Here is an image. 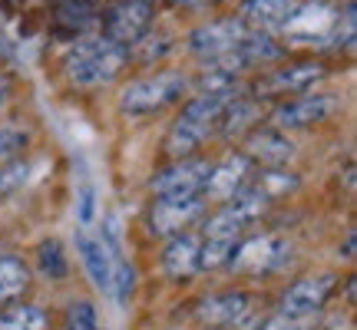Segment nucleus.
Instances as JSON below:
<instances>
[{
    "label": "nucleus",
    "mask_w": 357,
    "mask_h": 330,
    "mask_svg": "<svg viewBox=\"0 0 357 330\" xmlns=\"http://www.w3.org/2000/svg\"><path fill=\"white\" fill-rule=\"evenodd\" d=\"M294 3L298 0H245L242 3V24L248 26V30H265V33H271V30H281L284 26V20L291 17Z\"/></svg>",
    "instance_id": "18"
},
{
    "label": "nucleus",
    "mask_w": 357,
    "mask_h": 330,
    "mask_svg": "<svg viewBox=\"0 0 357 330\" xmlns=\"http://www.w3.org/2000/svg\"><path fill=\"white\" fill-rule=\"evenodd\" d=\"M109 291H113L116 304H126L132 291H136V267L123 261V258H113V281H109Z\"/></svg>",
    "instance_id": "27"
},
{
    "label": "nucleus",
    "mask_w": 357,
    "mask_h": 330,
    "mask_svg": "<svg viewBox=\"0 0 357 330\" xmlns=\"http://www.w3.org/2000/svg\"><path fill=\"white\" fill-rule=\"evenodd\" d=\"M328 66L318 63V60H305V63H288L278 66L265 77H258L255 83V96L258 100H278V96H301V93H311L321 79H328Z\"/></svg>",
    "instance_id": "8"
},
{
    "label": "nucleus",
    "mask_w": 357,
    "mask_h": 330,
    "mask_svg": "<svg viewBox=\"0 0 357 330\" xmlns=\"http://www.w3.org/2000/svg\"><path fill=\"white\" fill-rule=\"evenodd\" d=\"M205 198H182V202H166V198H155V205L149 208V225L155 235L172 238L189 231L199 218L205 215Z\"/></svg>",
    "instance_id": "14"
},
{
    "label": "nucleus",
    "mask_w": 357,
    "mask_h": 330,
    "mask_svg": "<svg viewBox=\"0 0 357 330\" xmlns=\"http://www.w3.org/2000/svg\"><path fill=\"white\" fill-rule=\"evenodd\" d=\"M79 221L83 225H89L93 221V191L83 189V202H79Z\"/></svg>",
    "instance_id": "30"
},
{
    "label": "nucleus",
    "mask_w": 357,
    "mask_h": 330,
    "mask_svg": "<svg viewBox=\"0 0 357 330\" xmlns=\"http://www.w3.org/2000/svg\"><path fill=\"white\" fill-rule=\"evenodd\" d=\"M199 248H202V238H195L189 231L182 235H172L169 244L162 248V267L172 281H189L199 274Z\"/></svg>",
    "instance_id": "16"
},
{
    "label": "nucleus",
    "mask_w": 357,
    "mask_h": 330,
    "mask_svg": "<svg viewBox=\"0 0 357 330\" xmlns=\"http://www.w3.org/2000/svg\"><path fill=\"white\" fill-rule=\"evenodd\" d=\"M77 251L83 258V267L89 271L93 284L100 291H109V281H113V258L119 254L109 251V244L100 238H89V235H77Z\"/></svg>",
    "instance_id": "19"
},
{
    "label": "nucleus",
    "mask_w": 357,
    "mask_h": 330,
    "mask_svg": "<svg viewBox=\"0 0 357 330\" xmlns=\"http://www.w3.org/2000/svg\"><path fill=\"white\" fill-rule=\"evenodd\" d=\"M7 102H10V77L0 70V113L7 109Z\"/></svg>",
    "instance_id": "31"
},
{
    "label": "nucleus",
    "mask_w": 357,
    "mask_h": 330,
    "mask_svg": "<svg viewBox=\"0 0 357 330\" xmlns=\"http://www.w3.org/2000/svg\"><path fill=\"white\" fill-rule=\"evenodd\" d=\"M242 152L261 168H288L294 159V142L281 129H252L245 136Z\"/></svg>",
    "instance_id": "15"
},
{
    "label": "nucleus",
    "mask_w": 357,
    "mask_h": 330,
    "mask_svg": "<svg viewBox=\"0 0 357 330\" xmlns=\"http://www.w3.org/2000/svg\"><path fill=\"white\" fill-rule=\"evenodd\" d=\"M155 20L153 0H119L102 17V37L132 50L136 43L149 37V26Z\"/></svg>",
    "instance_id": "6"
},
{
    "label": "nucleus",
    "mask_w": 357,
    "mask_h": 330,
    "mask_svg": "<svg viewBox=\"0 0 357 330\" xmlns=\"http://www.w3.org/2000/svg\"><path fill=\"white\" fill-rule=\"evenodd\" d=\"M337 109H341V100H337V96H328V93H301V96H291L288 102H281L271 119H275V126L284 132V129L318 126L324 119H331Z\"/></svg>",
    "instance_id": "10"
},
{
    "label": "nucleus",
    "mask_w": 357,
    "mask_h": 330,
    "mask_svg": "<svg viewBox=\"0 0 357 330\" xmlns=\"http://www.w3.org/2000/svg\"><path fill=\"white\" fill-rule=\"evenodd\" d=\"M261 113H265V109H261L258 96H235V100L225 106L222 119H218L222 136H225V139H242V136H248L252 129H258Z\"/></svg>",
    "instance_id": "17"
},
{
    "label": "nucleus",
    "mask_w": 357,
    "mask_h": 330,
    "mask_svg": "<svg viewBox=\"0 0 357 330\" xmlns=\"http://www.w3.org/2000/svg\"><path fill=\"white\" fill-rule=\"evenodd\" d=\"M238 238H205L199 248V271H218V267H229V258L235 251Z\"/></svg>",
    "instance_id": "24"
},
{
    "label": "nucleus",
    "mask_w": 357,
    "mask_h": 330,
    "mask_svg": "<svg viewBox=\"0 0 357 330\" xmlns=\"http://www.w3.org/2000/svg\"><path fill=\"white\" fill-rule=\"evenodd\" d=\"M298 185H301V178L288 172V168H261V175H258L252 189L261 191L265 198H281V195H291Z\"/></svg>",
    "instance_id": "23"
},
{
    "label": "nucleus",
    "mask_w": 357,
    "mask_h": 330,
    "mask_svg": "<svg viewBox=\"0 0 357 330\" xmlns=\"http://www.w3.org/2000/svg\"><path fill=\"white\" fill-rule=\"evenodd\" d=\"M238 93H229V96H215V93H195L182 113L176 116V123L166 136V152L172 159H189L202 149L208 136L218 129V119L225 113V106L235 100Z\"/></svg>",
    "instance_id": "1"
},
{
    "label": "nucleus",
    "mask_w": 357,
    "mask_h": 330,
    "mask_svg": "<svg viewBox=\"0 0 357 330\" xmlns=\"http://www.w3.org/2000/svg\"><path fill=\"white\" fill-rule=\"evenodd\" d=\"M26 291H30V267L13 254H0V307L17 304Z\"/></svg>",
    "instance_id": "20"
},
{
    "label": "nucleus",
    "mask_w": 357,
    "mask_h": 330,
    "mask_svg": "<svg viewBox=\"0 0 357 330\" xmlns=\"http://www.w3.org/2000/svg\"><path fill=\"white\" fill-rule=\"evenodd\" d=\"M37 271L47 281H66L70 278V258H66V248L56 242V238L40 242V248H37Z\"/></svg>",
    "instance_id": "22"
},
{
    "label": "nucleus",
    "mask_w": 357,
    "mask_h": 330,
    "mask_svg": "<svg viewBox=\"0 0 357 330\" xmlns=\"http://www.w3.org/2000/svg\"><path fill=\"white\" fill-rule=\"evenodd\" d=\"M252 317H255V301L245 291L205 294L195 304V320L212 330H245Z\"/></svg>",
    "instance_id": "9"
},
{
    "label": "nucleus",
    "mask_w": 357,
    "mask_h": 330,
    "mask_svg": "<svg viewBox=\"0 0 357 330\" xmlns=\"http://www.w3.org/2000/svg\"><path fill=\"white\" fill-rule=\"evenodd\" d=\"M26 178H30V165H26V159L0 165V202H7L10 195H17V191L26 185Z\"/></svg>",
    "instance_id": "28"
},
{
    "label": "nucleus",
    "mask_w": 357,
    "mask_h": 330,
    "mask_svg": "<svg viewBox=\"0 0 357 330\" xmlns=\"http://www.w3.org/2000/svg\"><path fill=\"white\" fill-rule=\"evenodd\" d=\"M248 37V26L242 24V17H218L212 24H202L192 30L189 47L195 56L212 60V56H225V53L238 50Z\"/></svg>",
    "instance_id": "11"
},
{
    "label": "nucleus",
    "mask_w": 357,
    "mask_h": 330,
    "mask_svg": "<svg viewBox=\"0 0 357 330\" xmlns=\"http://www.w3.org/2000/svg\"><path fill=\"white\" fill-rule=\"evenodd\" d=\"M66 330H100V317H96V307L89 301H73L66 307V317H63Z\"/></svg>",
    "instance_id": "29"
},
{
    "label": "nucleus",
    "mask_w": 357,
    "mask_h": 330,
    "mask_svg": "<svg viewBox=\"0 0 357 330\" xmlns=\"http://www.w3.org/2000/svg\"><path fill=\"white\" fill-rule=\"evenodd\" d=\"M132 53L126 47H119L106 37H93L77 43L73 50L66 53L63 60V73L73 86L83 89H96V86H109L119 79V73L129 66Z\"/></svg>",
    "instance_id": "2"
},
{
    "label": "nucleus",
    "mask_w": 357,
    "mask_h": 330,
    "mask_svg": "<svg viewBox=\"0 0 357 330\" xmlns=\"http://www.w3.org/2000/svg\"><path fill=\"white\" fill-rule=\"evenodd\" d=\"M341 284V278L334 271H321V274H307V278H298L281 294V307L284 314H321L324 304L331 301L334 288Z\"/></svg>",
    "instance_id": "12"
},
{
    "label": "nucleus",
    "mask_w": 357,
    "mask_h": 330,
    "mask_svg": "<svg viewBox=\"0 0 357 330\" xmlns=\"http://www.w3.org/2000/svg\"><path fill=\"white\" fill-rule=\"evenodd\" d=\"M265 212H268V198L248 185L238 195H231L229 202H222V208L205 221V238H215V235L218 238H242Z\"/></svg>",
    "instance_id": "5"
},
{
    "label": "nucleus",
    "mask_w": 357,
    "mask_h": 330,
    "mask_svg": "<svg viewBox=\"0 0 357 330\" xmlns=\"http://www.w3.org/2000/svg\"><path fill=\"white\" fill-rule=\"evenodd\" d=\"M0 330H53V317L37 304H10L0 307Z\"/></svg>",
    "instance_id": "21"
},
{
    "label": "nucleus",
    "mask_w": 357,
    "mask_h": 330,
    "mask_svg": "<svg viewBox=\"0 0 357 330\" xmlns=\"http://www.w3.org/2000/svg\"><path fill=\"white\" fill-rule=\"evenodd\" d=\"M288 258H291V242H284L278 235H252V238L242 235L229 258V267L231 274L261 278V274H275L278 267H284Z\"/></svg>",
    "instance_id": "4"
},
{
    "label": "nucleus",
    "mask_w": 357,
    "mask_h": 330,
    "mask_svg": "<svg viewBox=\"0 0 357 330\" xmlns=\"http://www.w3.org/2000/svg\"><path fill=\"white\" fill-rule=\"evenodd\" d=\"M192 89V79L182 70H159L142 79H132L123 96H119V109L126 116H155L185 100Z\"/></svg>",
    "instance_id": "3"
},
{
    "label": "nucleus",
    "mask_w": 357,
    "mask_h": 330,
    "mask_svg": "<svg viewBox=\"0 0 357 330\" xmlns=\"http://www.w3.org/2000/svg\"><path fill=\"white\" fill-rule=\"evenodd\" d=\"M321 314H284L275 311L271 317H265L258 324V330H318Z\"/></svg>",
    "instance_id": "26"
},
{
    "label": "nucleus",
    "mask_w": 357,
    "mask_h": 330,
    "mask_svg": "<svg viewBox=\"0 0 357 330\" xmlns=\"http://www.w3.org/2000/svg\"><path fill=\"white\" fill-rule=\"evenodd\" d=\"M30 149V132L24 126H0V165L24 159Z\"/></svg>",
    "instance_id": "25"
},
{
    "label": "nucleus",
    "mask_w": 357,
    "mask_h": 330,
    "mask_svg": "<svg viewBox=\"0 0 357 330\" xmlns=\"http://www.w3.org/2000/svg\"><path fill=\"white\" fill-rule=\"evenodd\" d=\"M212 162L189 155V159H176L166 172L153 178V195L166 198V202H182V198H202L205 182H208Z\"/></svg>",
    "instance_id": "7"
},
{
    "label": "nucleus",
    "mask_w": 357,
    "mask_h": 330,
    "mask_svg": "<svg viewBox=\"0 0 357 330\" xmlns=\"http://www.w3.org/2000/svg\"><path fill=\"white\" fill-rule=\"evenodd\" d=\"M255 175V162L245 152H229L222 162H212L208 182H205L202 198L208 202H229L231 195H238L242 189H248V182Z\"/></svg>",
    "instance_id": "13"
}]
</instances>
